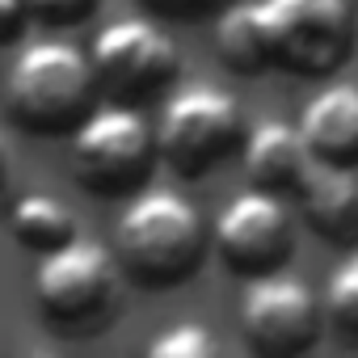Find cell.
Returning a JSON list of instances; mask_svg holds the SVG:
<instances>
[{
    "label": "cell",
    "instance_id": "cell-1",
    "mask_svg": "<svg viewBox=\"0 0 358 358\" xmlns=\"http://www.w3.org/2000/svg\"><path fill=\"white\" fill-rule=\"evenodd\" d=\"M97 85L101 80H97L93 55L59 38H38L13 59L9 114L17 127L34 135H64L93 114Z\"/></svg>",
    "mask_w": 358,
    "mask_h": 358
},
{
    "label": "cell",
    "instance_id": "cell-2",
    "mask_svg": "<svg viewBox=\"0 0 358 358\" xmlns=\"http://www.w3.org/2000/svg\"><path fill=\"white\" fill-rule=\"evenodd\" d=\"M114 245L131 278L143 287H173L199 270L207 232L190 199L173 190H148L118 215Z\"/></svg>",
    "mask_w": 358,
    "mask_h": 358
},
{
    "label": "cell",
    "instance_id": "cell-3",
    "mask_svg": "<svg viewBox=\"0 0 358 358\" xmlns=\"http://www.w3.org/2000/svg\"><path fill=\"white\" fill-rule=\"evenodd\" d=\"M43 316L64 333L106 329L114 312V262L97 241L72 236L68 245L43 253L34 274Z\"/></svg>",
    "mask_w": 358,
    "mask_h": 358
},
{
    "label": "cell",
    "instance_id": "cell-4",
    "mask_svg": "<svg viewBox=\"0 0 358 358\" xmlns=\"http://www.w3.org/2000/svg\"><path fill=\"white\" fill-rule=\"evenodd\" d=\"M156 131L127 101L93 106V114L72 131V173L93 194L135 190L152 164Z\"/></svg>",
    "mask_w": 358,
    "mask_h": 358
},
{
    "label": "cell",
    "instance_id": "cell-5",
    "mask_svg": "<svg viewBox=\"0 0 358 358\" xmlns=\"http://www.w3.org/2000/svg\"><path fill=\"white\" fill-rule=\"evenodd\" d=\"M274 64L299 76H329L354 43L350 0H257Z\"/></svg>",
    "mask_w": 358,
    "mask_h": 358
},
{
    "label": "cell",
    "instance_id": "cell-6",
    "mask_svg": "<svg viewBox=\"0 0 358 358\" xmlns=\"http://www.w3.org/2000/svg\"><path fill=\"white\" fill-rule=\"evenodd\" d=\"M236 139H241V110L220 85L182 89L160 110L156 122V148L182 177H199L211 164H220Z\"/></svg>",
    "mask_w": 358,
    "mask_h": 358
},
{
    "label": "cell",
    "instance_id": "cell-7",
    "mask_svg": "<svg viewBox=\"0 0 358 358\" xmlns=\"http://www.w3.org/2000/svg\"><path fill=\"white\" fill-rule=\"evenodd\" d=\"M89 55L114 101L148 97L177 76V43L148 17H118L93 38Z\"/></svg>",
    "mask_w": 358,
    "mask_h": 358
},
{
    "label": "cell",
    "instance_id": "cell-8",
    "mask_svg": "<svg viewBox=\"0 0 358 358\" xmlns=\"http://www.w3.org/2000/svg\"><path fill=\"white\" fill-rule=\"evenodd\" d=\"M215 249L224 253L228 270L236 274H270L291 253V215L274 190H245L236 194L215 220Z\"/></svg>",
    "mask_w": 358,
    "mask_h": 358
},
{
    "label": "cell",
    "instance_id": "cell-9",
    "mask_svg": "<svg viewBox=\"0 0 358 358\" xmlns=\"http://www.w3.org/2000/svg\"><path fill=\"white\" fill-rule=\"evenodd\" d=\"M241 324L262 354H299L312 345L320 324V303L308 282L291 274H257L241 303Z\"/></svg>",
    "mask_w": 358,
    "mask_h": 358
},
{
    "label": "cell",
    "instance_id": "cell-10",
    "mask_svg": "<svg viewBox=\"0 0 358 358\" xmlns=\"http://www.w3.org/2000/svg\"><path fill=\"white\" fill-rule=\"evenodd\" d=\"M312 160L316 156H312L303 131L291 122H278V118H266L245 139V173L262 190H299Z\"/></svg>",
    "mask_w": 358,
    "mask_h": 358
},
{
    "label": "cell",
    "instance_id": "cell-11",
    "mask_svg": "<svg viewBox=\"0 0 358 358\" xmlns=\"http://www.w3.org/2000/svg\"><path fill=\"white\" fill-rule=\"evenodd\" d=\"M299 203H303L312 232H320L324 241L358 236V177L350 164L312 160L303 186H299Z\"/></svg>",
    "mask_w": 358,
    "mask_h": 358
},
{
    "label": "cell",
    "instance_id": "cell-12",
    "mask_svg": "<svg viewBox=\"0 0 358 358\" xmlns=\"http://www.w3.org/2000/svg\"><path fill=\"white\" fill-rule=\"evenodd\" d=\"M299 131L316 160L354 164L358 160V85L320 89L299 118Z\"/></svg>",
    "mask_w": 358,
    "mask_h": 358
},
{
    "label": "cell",
    "instance_id": "cell-13",
    "mask_svg": "<svg viewBox=\"0 0 358 358\" xmlns=\"http://www.w3.org/2000/svg\"><path fill=\"white\" fill-rule=\"evenodd\" d=\"M215 47L224 55V64L232 72H262L274 64L270 38H266V22L257 5H228L215 22Z\"/></svg>",
    "mask_w": 358,
    "mask_h": 358
},
{
    "label": "cell",
    "instance_id": "cell-14",
    "mask_svg": "<svg viewBox=\"0 0 358 358\" xmlns=\"http://www.w3.org/2000/svg\"><path fill=\"white\" fill-rule=\"evenodd\" d=\"M13 236L34 253H51V249H59V245H68L76 236V220L59 199L26 194L13 207Z\"/></svg>",
    "mask_w": 358,
    "mask_h": 358
},
{
    "label": "cell",
    "instance_id": "cell-15",
    "mask_svg": "<svg viewBox=\"0 0 358 358\" xmlns=\"http://www.w3.org/2000/svg\"><path fill=\"white\" fill-rule=\"evenodd\" d=\"M324 312H329V320L341 329V333H350V337H358V249L329 274V287H324Z\"/></svg>",
    "mask_w": 358,
    "mask_h": 358
},
{
    "label": "cell",
    "instance_id": "cell-16",
    "mask_svg": "<svg viewBox=\"0 0 358 358\" xmlns=\"http://www.w3.org/2000/svg\"><path fill=\"white\" fill-rule=\"evenodd\" d=\"M220 345L215 337L199 324V320H177L173 329H164L160 337H152L148 354L152 358H211Z\"/></svg>",
    "mask_w": 358,
    "mask_h": 358
},
{
    "label": "cell",
    "instance_id": "cell-17",
    "mask_svg": "<svg viewBox=\"0 0 358 358\" xmlns=\"http://www.w3.org/2000/svg\"><path fill=\"white\" fill-rule=\"evenodd\" d=\"M97 0H30V17H43L47 26H72L93 13Z\"/></svg>",
    "mask_w": 358,
    "mask_h": 358
},
{
    "label": "cell",
    "instance_id": "cell-18",
    "mask_svg": "<svg viewBox=\"0 0 358 358\" xmlns=\"http://www.w3.org/2000/svg\"><path fill=\"white\" fill-rule=\"evenodd\" d=\"M143 5L156 9V13H169V17H194V13L215 9L220 0H143Z\"/></svg>",
    "mask_w": 358,
    "mask_h": 358
},
{
    "label": "cell",
    "instance_id": "cell-19",
    "mask_svg": "<svg viewBox=\"0 0 358 358\" xmlns=\"http://www.w3.org/2000/svg\"><path fill=\"white\" fill-rule=\"evenodd\" d=\"M26 13H30V0H0V38L13 43Z\"/></svg>",
    "mask_w": 358,
    "mask_h": 358
}]
</instances>
